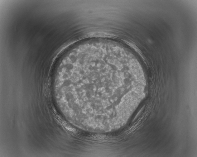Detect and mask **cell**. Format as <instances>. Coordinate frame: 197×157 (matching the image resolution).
Listing matches in <instances>:
<instances>
[{
  "label": "cell",
  "instance_id": "1",
  "mask_svg": "<svg viewBox=\"0 0 197 157\" xmlns=\"http://www.w3.org/2000/svg\"><path fill=\"white\" fill-rule=\"evenodd\" d=\"M118 64L112 58L100 54L69 59L64 64L60 79L69 92L71 107L91 112L111 108Z\"/></svg>",
  "mask_w": 197,
  "mask_h": 157
}]
</instances>
